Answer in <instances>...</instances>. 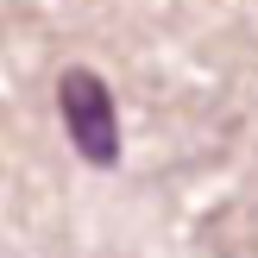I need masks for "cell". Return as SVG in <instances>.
<instances>
[{"label": "cell", "mask_w": 258, "mask_h": 258, "mask_svg": "<svg viewBox=\"0 0 258 258\" xmlns=\"http://www.w3.org/2000/svg\"><path fill=\"white\" fill-rule=\"evenodd\" d=\"M57 107H63V133L82 151L95 170H113L120 164V113H113V95L95 70H63L57 82Z\"/></svg>", "instance_id": "6da1fadb"}]
</instances>
